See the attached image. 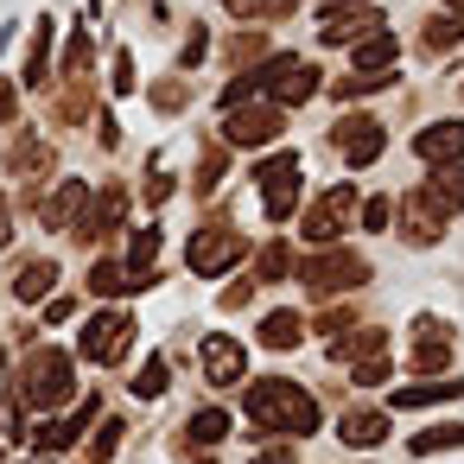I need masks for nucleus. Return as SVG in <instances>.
<instances>
[{"mask_svg": "<svg viewBox=\"0 0 464 464\" xmlns=\"http://www.w3.org/2000/svg\"><path fill=\"white\" fill-rule=\"evenodd\" d=\"M255 14H267V20H286V14H293V0H255Z\"/></svg>", "mask_w": 464, "mask_h": 464, "instance_id": "de8ad7c7", "label": "nucleus"}, {"mask_svg": "<svg viewBox=\"0 0 464 464\" xmlns=\"http://www.w3.org/2000/svg\"><path fill=\"white\" fill-rule=\"evenodd\" d=\"M458 39H464V20H451V14H445V20H432V26L420 33V45H426V52H451Z\"/></svg>", "mask_w": 464, "mask_h": 464, "instance_id": "7c9ffc66", "label": "nucleus"}, {"mask_svg": "<svg viewBox=\"0 0 464 464\" xmlns=\"http://www.w3.org/2000/svg\"><path fill=\"white\" fill-rule=\"evenodd\" d=\"M369 26H382V14H375V7H362V14H350V20H324V26H318V39H324V45H350V39H356V33H369Z\"/></svg>", "mask_w": 464, "mask_h": 464, "instance_id": "5701e85b", "label": "nucleus"}, {"mask_svg": "<svg viewBox=\"0 0 464 464\" xmlns=\"http://www.w3.org/2000/svg\"><path fill=\"white\" fill-rule=\"evenodd\" d=\"M52 286H58V261H26V267H20V280H14V299L39 305Z\"/></svg>", "mask_w": 464, "mask_h": 464, "instance_id": "aec40b11", "label": "nucleus"}, {"mask_svg": "<svg viewBox=\"0 0 464 464\" xmlns=\"http://www.w3.org/2000/svg\"><path fill=\"white\" fill-rule=\"evenodd\" d=\"M223 166H229V153H223V147H210V153H204V160H198V179H191V185H198V198H204V191H217V185H223Z\"/></svg>", "mask_w": 464, "mask_h": 464, "instance_id": "2f4dec72", "label": "nucleus"}, {"mask_svg": "<svg viewBox=\"0 0 464 464\" xmlns=\"http://www.w3.org/2000/svg\"><path fill=\"white\" fill-rule=\"evenodd\" d=\"M337 432H343V445H382L388 439V413H343Z\"/></svg>", "mask_w": 464, "mask_h": 464, "instance_id": "4be33fe9", "label": "nucleus"}, {"mask_svg": "<svg viewBox=\"0 0 464 464\" xmlns=\"http://www.w3.org/2000/svg\"><path fill=\"white\" fill-rule=\"evenodd\" d=\"M96 7H102V0H96Z\"/></svg>", "mask_w": 464, "mask_h": 464, "instance_id": "5fc2aeb1", "label": "nucleus"}, {"mask_svg": "<svg viewBox=\"0 0 464 464\" xmlns=\"http://www.w3.org/2000/svg\"><path fill=\"white\" fill-rule=\"evenodd\" d=\"M445 14H451V20H464V0H445Z\"/></svg>", "mask_w": 464, "mask_h": 464, "instance_id": "603ef678", "label": "nucleus"}, {"mask_svg": "<svg viewBox=\"0 0 464 464\" xmlns=\"http://www.w3.org/2000/svg\"><path fill=\"white\" fill-rule=\"evenodd\" d=\"M394 58H401V45H394L388 33H375L369 45H356V52H350V64H356V71H388Z\"/></svg>", "mask_w": 464, "mask_h": 464, "instance_id": "a878e982", "label": "nucleus"}, {"mask_svg": "<svg viewBox=\"0 0 464 464\" xmlns=\"http://www.w3.org/2000/svg\"><path fill=\"white\" fill-rule=\"evenodd\" d=\"M204 52H210V33L198 26V33L185 39V58H179V64H185V71H198V64H204Z\"/></svg>", "mask_w": 464, "mask_h": 464, "instance_id": "58836bf2", "label": "nucleus"}, {"mask_svg": "<svg viewBox=\"0 0 464 464\" xmlns=\"http://www.w3.org/2000/svg\"><path fill=\"white\" fill-rule=\"evenodd\" d=\"M83 204H90V185H83V179H64V185H58V198H52L39 217H45V229H71Z\"/></svg>", "mask_w": 464, "mask_h": 464, "instance_id": "dca6fc26", "label": "nucleus"}, {"mask_svg": "<svg viewBox=\"0 0 464 464\" xmlns=\"http://www.w3.org/2000/svg\"><path fill=\"white\" fill-rule=\"evenodd\" d=\"M153 255H160V223L153 229H134V248H128V267L140 274V286L153 280Z\"/></svg>", "mask_w": 464, "mask_h": 464, "instance_id": "bb28decb", "label": "nucleus"}, {"mask_svg": "<svg viewBox=\"0 0 464 464\" xmlns=\"http://www.w3.org/2000/svg\"><path fill=\"white\" fill-rule=\"evenodd\" d=\"M229 58H236V64H255V58H267V39H261V33H236V39H229Z\"/></svg>", "mask_w": 464, "mask_h": 464, "instance_id": "72a5a7b5", "label": "nucleus"}, {"mask_svg": "<svg viewBox=\"0 0 464 464\" xmlns=\"http://www.w3.org/2000/svg\"><path fill=\"white\" fill-rule=\"evenodd\" d=\"M242 413L255 420V432H286V439H299V432L318 426V401H312L299 382H286V375L248 382V388H242Z\"/></svg>", "mask_w": 464, "mask_h": 464, "instance_id": "f257e3e1", "label": "nucleus"}, {"mask_svg": "<svg viewBox=\"0 0 464 464\" xmlns=\"http://www.w3.org/2000/svg\"><path fill=\"white\" fill-rule=\"evenodd\" d=\"M71 394H77V369H71L64 350H39V356H26V369H20V407H26V413L64 407Z\"/></svg>", "mask_w": 464, "mask_h": 464, "instance_id": "f03ea898", "label": "nucleus"}, {"mask_svg": "<svg viewBox=\"0 0 464 464\" xmlns=\"http://www.w3.org/2000/svg\"><path fill=\"white\" fill-rule=\"evenodd\" d=\"M445 223H451V217H445V204H439V198H432L426 185L401 198V223H394V229H401V236H407L413 248H432V242L445 236Z\"/></svg>", "mask_w": 464, "mask_h": 464, "instance_id": "6e6552de", "label": "nucleus"}, {"mask_svg": "<svg viewBox=\"0 0 464 464\" xmlns=\"http://www.w3.org/2000/svg\"><path fill=\"white\" fill-rule=\"evenodd\" d=\"M286 274H299V267H293V248H286V242H267V248H261V280H286Z\"/></svg>", "mask_w": 464, "mask_h": 464, "instance_id": "473e14b6", "label": "nucleus"}, {"mask_svg": "<svg viewBox=\"0 0 464 464\" xmlns=\"http://www.w3.org/2000/svg\"><path fill=\"white\" fill-rule=\"evenodd\" d=\"M267 350H293L299 337H305V312H267L261 318V331H255Z\"/></svg>", "mask_w": 464, "mask_h": 464, "instance_id": "f3484780", "label": "nucleus"}, {"mask_svg": "<svg viewBox=\"0 0 464 464\" xmlns=\"http://www.w3.org/2000/svg\"><path fill=\"white\" fill-rule=\"evenodd\" d=\"M255 83H261V96H267V102H280V109H299V102L318 90V71H312V58L274 52V58L255 71Z\"/></svg>", "mask_w": 464, "mask_h": 464, "instance_id": "7ed1b4c3", "label": "nucleus"}, {"mask_svg": "<svg viewBox=\"0 0 464 464\" xmlns=\"http://www.w3.org/2000/svg\"><path fill=\"white\" fill-rule=\"evenodd\" d=\"M426 191L445 204V217H458V210H464V160H451V166H432Z\"/></svg>", "mask_w": 464, "mask_h": 464, "instance_id": "6ab92c4d", "label": "nucleus"}, {"mask_svg": "<svg viewBox=\"0 0 464 464\" xmlns=\"http://www.w3.org/2000/svg\"><path fill=\"white\" fill-rule=\"evenodd\" d=\"M299 280H305V293H312V299H324V293L362 286V280H369V261H362V255H350V248H331V255H318V261H299Z\"/></svg>", "mask_w": 464, "mask_h": 464, "instance_id": "423d86ee", "label": "nucleus"}, {"mask_svg": "<svg viewBox=\"0 0 464 464\" xmlns=\"http://www.w3.org/2000/svg\"><path fill=\"white\" fill-rule=\"evenodd\" d=\"M96 413H102V394H90V401H83L77 413H64V420L39 426V445H45V451H64L71 439H83V432H90V420H96Z\"/></svg>", "mask_w": 464, "mask_h": 464, "instance_id": "2eb2a0df", "label": "nucleus"}, {"mask_svg": "<svg viewBox=\"0 0 464 464\" xmlns=\"http://www.w3.org/2000/svg\"><path fill=\"white\" fill-rule=\"evenodd\" d=\"M350 204H356V191H350V185L324 191V198H318V210H305V242H337V236H343V223H350Z\"/></svg>", "mask_w": 464, "mask_h": 464, "instance_id": "9d476101", "label": "nucleus"}, {"mask_svg": "<svg viewBox=\"0 0 464 464\" xmlns=\"http://www.w3.org/2000/svg\"><path fill=\"white\" fill-rule=\"evenodd\" d=\"M331 147L343 153V166H375L382 147H388V134H382L375 115H343V121L331 128Z\"/></svg>", "mask_w": 464, "mask_h": 464, "instance_id": "0eeeda50", "label": "nucleus"}, {"mask_svg": "<svg viewBox=\"0 0 464 464\" xmlns=\"http://www.w3.org/2000/svg\"><path fill=\"white\" fill-rule=\"evenodd\" d=\"M185 261H191V274L217 280V274H229L236 261H248V236L229 229V223H210V229H198V236L185 242Z\"/></svg>", "mask_w": 464, "mask_h": 464, "instance_id": "20e7f679", "label": "nucleus"}, {"mask_svg": "<svg viewBox=\"0 0 464 464\" xmlns=\"http://www.w3.org/2000/svg\"><path fill=\"white\" fill-rule=\"evenodd\" d=\"M451 445H464V426H432V432H413V458H432V451H451Z\"/></svg>", "mask_w": 464, "mask_h": 464, "instance_id": "c85d7f7f", "label": "nucleus"}, {"mask_svg": "<svg viewBox=\"0 0 464 464\" xmlns=\"http://www.w3.org/2000/svg\"><path fill=\"white\" fill-rule=\"evenodd\" d=\"M134 286H140L134 267H115V261H96V267H90V293H109V299H115V293H134Z\"/></svg>", "mask_w": 464, "mask_h": 464, "instance_id": "b1692460", "label": "nucleus"}, {"mask_svg": "<svg viewBox=\"0 0 464 464\" xmlns=\"http://www.w3.org/2000/svg\"><path fill=\"white\" fill-rule=\"evenodd\" d=\"M388 210H394L388 198H369V204H362V229H388V223H394Z\"/></svg>", "mask_w": 464, "mask_h": 464, "instance_id": "ea45409f", "label": "nucleus"}, {"mask_svg": "<svg viewBox=\"0 0 464 464\" xmlns=\"http://www.w3.org/2000/svg\"><path fill=\"white\" fill-rule=\"evenodd\" d=\"M223 7H229V14H242V20H248V14H255V0H223Z\"/></svg>", "mask_w": 464, "mask_h": 464, "instance_id": "3c124183", "label": "nucleus"}, {"mask_svg": "<svg viewBox=\"0 0 464 464\" xmlns=\"http://www.w3.org/2000/svg\"><path fill=\"white\" fill-rule=\"evenodd\" d=\"M39 166H45V147H39V140L26 134V140L14 147V172H39Z\"/></svg>", "mask_w": 464, "mask_h": 464, "instance_id": "4c0bfd02", "label": "nucleus"}, {"mask_svg": "<svg viewBox=\"0 0 464 464\" xmlns=\"http://www.w3.org/2000/svg\"><path fill=\"white\" fill-rule=\"evenodd\" d=\"M458 96H464V77H458Z\"/></svg>", "mask_w": 464, "mask_h": 464, "instance_id": "864d4df0", "label": "nucleus"}, {"mask_svg": "<svg viewBox=\"0 0 464 464\" xmlns=\"http://www.w3.org/2000/svg\"><path fill=\"white\" fill-rule=\"evenodd\" d=\"M14 242V210H7V198H0V248Z\"/></svg>", "mask_w": 464, "mask_h": 464, "instance_id": "8fccbe9b", "label": "nucleus"}, {"mask_svg": "<svg viewBox=\"0 0 464 464\" xmlns=\"http://www.w3.org/2000/svg\"><path fill=\"white\" fill-rule=\"evenodd\" d=\"M134 343V318L128 312H96L83 324V362H121Z\"/></svg>", "mask_w": 464, "mask_h": 464, "instance_id": "1a4fd4ad", "label": "nucleus"}, {"mask_svg": "<svg viewBox=\"0 0 464 464\" xmlns=\"http://www.w3.org/2000/svg\"><path fill=\"white\" fill-rule=\"evenodd\" d=\"M166 388H172V369H166V362L153 356V362H147V369L134 375V394H140V401H160Z\"/></svg>", "mask_w": 464, "mask_h": 464, "instance_id": "c756f323", "label": "nucleus"}, {"mask_svg": "<svg viewBox=\"0 0 464 464\" xmlns=\"http://www.w3.org/2000/svg\"><path fill=\"white\" fill-rule=\"evenodd\" d=\"M115 445H121V420H102V432L90 439V458H96V464H109V458H115Z\"/></svg>", "mask_w": 464, "mask_h": 464, "instance_id": "f704fd0d", "label": "nucleus"}, {"mask_svg": "<svg viewBox=\"0 0 464 464\" xmlns=\"http://www.w3.org/2000/svg\"><path fill=\"white\" fill-rule=\"evenodd\" d=\"M90 58H96V52H90V33H77V39H71V52H64V71H71V77H83V71H90Z\"/></svg>", "mask_w": 464, "mask_h": 464, "instance_id": "e433bc0d", "label": "nucleus"}, {"mask_svg": "<svg viewBox=\"0 0 464 464\" xmlns=\"http://www.w3.org/2000/svg\"><path fill=\"white\" fill-rule=\"evenodd\" d=\"M350 375H356V388H375V382H388V375H394V362H388V356H369V362H356Z\"/></svg>", "mask_w": 464, "mask_h": 464, "instance_id": "c9c22d12", "label": "nucleus"}, {"mask_svg": "<svg viewBox=\"0 0 464 464\" xmlns=\"http://www.w3.org/2000/svg\"><path fill=\"white\" fill-rule=\"evenodd\" d=\"M128 90H134V64H128V58H115V96H128Z\"/></svg>", "mask_w": 464, "mask_h": 464, "instance_id": "c03bdc74", "label": "nucleus"}, {"mask_svg": "<svg viewBox=\"0 0 464 464\" xmlns=\"http://www.w3.org/2000/svg\"><path fill=\"white\" fill-rule=\"evenodd\" d=\"M198 356H204V375H210L217 388H229V382H242V343H236V337H223V331H210Z\"/></svg>", "mask_w": 464, "mask_h": 464, "instance_id": "4468645a", "label": "nucleus"}, {"mask_svg": "<svg viewBox=\"0 0 464 464\" xmlns=\"http://www.w3.org/2000/svg\"><path fill=\"white\" fill-rule=\"evenodd\" d=\"M71 312H77V305H71V299H45V318H52V324H64V318H71Z\"/></svg>", "mask_w": 464, "mask_h": 464, "instance_id": "09e8293b", "label": "nucleus"}, {"mask_svg": "<svg viewBox=\"0 0 464 464\" xmlns=\"http://www.w3.org/2000/svg\"><path fill=\"white\" fill-rule=\"evenodd\" d=\"M413 160H426V166H451V160H464V121L451 115V121L420 128V134H413Z\"/></svg>", "mask_w": 464, "mask_h": 464, "instance_id": "9b49d317", "label": "nucleus"}, {"mask_svg": "<svg viewBox=\"0 0 464 464\" xmlns=\"http://www.w3.org/2000/svg\"><path fill=\"white\" fill-rule=\"evenodd\" d=\"M14 102H20V90H14L7 77H0V121H14Z\"/></svg>", "mask_w": 464, "mask_h": 464, "instance_id": "49530a36", "label": "nucleus"}, {"mask_svg": "<svg viewBox=\"0 0 464 464\" xmlns=\"http://www.w3.org/2000/svg\"><path fill=\"white\" fill-rule=\"evenodd\" d=\"M153 102H166V115L185 109V83H153Z\"/></svg>", "mask_w": 464, "mask_h": 464, "instance_id": "a19ab883", "label": "nucleus"}, {"mask_svg": "<svg viewBox=\"0 0 464 464\" xmlns=\"http://www.w3.org/2000/svg\"><path fill=\"white\" fill-rule=\"evenodd\" d=\"M299 179H305V160L299 153H274V160L255 166V185L267 198V223H286L299 210Z\"/></svg>", "mask_w": 464, "mask_h": 464, "instance_id": "39448f33", "label": "nucleus"}, {"mask_svg": "<svg viewBox=\"0 0 464 464\" xmlns=\"http://www.w3.org/2000/svg\"><path fill=\"white\" fill-rule=\"evenodd\" d=\"M223 432H229V413H223V407H198L191 426H185V439H198V445H217Z\"/></svg>", "mask_w": 464, "mask_h": 464, "instance_id": "cd10ccee", "label": "nucleus"}, {"mask_svg": "<svg viewBox=\"0 0 464 464\" xmlns=\"http://www.w3.org/2000/svg\"><path fill=\"white\" fill-rule=\"evenodd\" d=\"M26 83H33V90H45V83H52V20H39V26H33V52H26Z\"/></svg>", "mask_w": 464, "mask_h": 464, "instance_id": "412c9836", "label": "nucleus"}, {"mask_svg": "<svg viewBox=\"0 0 464 464\" xmlns=\"http://www.w3.org/2000/svg\"><path fill=\"white\" fill-rule=\"evenodd\" d=\"M172 198V179L166 172H147V204H166Z\"/></svg>", "mask_w": 464, "mask_h": 464, "instance_id": "79ce46f5", "label": "nucleus"}, {"mask_svg": "<svg viewBox=\"0 0 464 464\" xmlns=\"http://www.w3.org/2000/svg\"><path fill=\"white\" fill-rule=\"evenodd\" d=\"M369 356H388V331H356V337L331 343V362H343V369H356V362H369Z\"/></svg>", "mask_w": 464, "mask_h": 464, "instance_id": "a211bd4d", "label": "nucleus"}, {"mask_svg": "<svg viewBox=\"0 0 464 464\" xmlns=\"http://www.w3.org/2000/svg\"><path fill=\"white\" fill-rule=\"evenodd\" d=\"M223 134H229L236 147H267V140L280 134V109H229Z\"/></svg>", "mask_w": 464, "mask_h": 464, "instance_id": "f8f14e48", "label": "nucleus"}, {"mask_svg": "<svg viewBox=\"0 0 464 464\" xmlns=\"http://www.w3.org/2000/svg\"><path fill=\"white\" fill-rule=\"evenodd\" d=\"M350 318H356V312H343V305H331V312H324V318H318V331H343V324H350Z\"/></svg>", "mask_w": 464, "mask_h": 464, "instance_id": "a18cd8bd", "label": "nucleus"}, {"mask_svg": "<svg viewBox=\"0 0 464 464\" xmlns=\"http://www.w3.org/2000/svg\"><path fill=\"white\" fill-rule=\"evenodd\" d=\"M464 394V382H432V388H394V407L407 413V407H439V401H458Z\"/></svg>", "mask_w": 464, "mask_h": 464, "instance_id": "393cba45", "label": "nucleus"}, {"mask_svg": "<svg viewBox=\"0 0 464 464\" xmlns=\"http://www.w3.org/2000/svg\"><path fill=\"white\" fill-rule=\"evenodd\" d=\"M413 337H420V350H413V362H407V369H426V375H432V369H445V362H451V350H445L451 324H445V318H432V312H426V318H413Z\"/></svg>", "mask_w": 464, "mask_h": 464, "instance_id": "ddd939ff", "label": "nucleus"}, {"mask_svg": "<svg viewBox=\"0 0 464 464\" xmlns=\"http://www.w3.org/2000/svg\"><path fill=\"white\" fill-rule=\"evenodd\" d=\"M248 464H299V458H293V451H286V445H267V451H255V458H248Z\"/></svg>", "mask_w": 464, "mask_h": 464, "instance_id": "37998d69", "label": "nucleus"}]
</instances>
